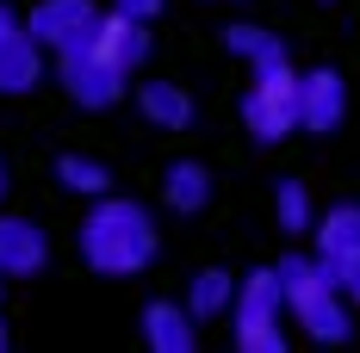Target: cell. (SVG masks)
<instances>
[{
  "label": "cell",
  "mask_w": 360,
  "mask_h": 353,
  "mask_svg": "<svg viewBox=\"0 0 360 353\" xmlns=\"http://www.w3.org/2000/svg\"><path fill=\"white\" fill-rule=\"evenodd\" d=\"M137 112H143L155 131H186L199 112H193V93L174 87V81H143L137 87Z\"/></svg>",
  "instance_id": "cell-15"
},
{
  "label": "cell",
  "mask_w": 360,
  "mask_h": 353,
  "mask_svg": "<svg viewBox=\"0 0 360 353\" xmlns=\"http://www.w3.org/2000/svg\"><path fill=\"white\" fill-rule=\"evenodd\" d=\"M236 285H243V279H230L224 267H205L199 279L186 285V310H193L199 322H212V317H230V304H236Z\"/></svg>",
  "instance_id": "cell-16"
},
{
  "label": "cell",
  "mask_w": 360,
  "mask_h": 353,
  "mask_svg": "<svg viewBox=\"0 0 360 353\" xmlns=\"http://www.w3.org/2000/svg\"><path fill=\"white\" fill-rule=\"evenodd\" d=\"M342 118H348V81L335 69L298 74V124L317 131V137H329V131H342Z\"/></svg>",
  "instance_id": "cell-8"
},
{
  "label": "cell",
  "mask_w": 360,
  "mask_h": 353,
  "mask_svg": "<svg viewBox=\"0 0 360 353\" xmlns=\"http://www.w3.org/2000/svg\"><path fill=\"white\" fill-rule=\"evenodd\" d=\"M224 50H230V56H243V69H249V74L292 69L286 37H280V32H267V25H230V32H224Z\"/></svg>",
  "instance_id": "cell-13"
},
{
  "label": "cell",
  "mask_w": 360,
  "mask_h": 353,
  "mask_svg": "<svg viewBox=\"0 0 360 353\" xmlns=\"http://www.w3.org/2000/svg\"><path fill=\"white\" fill-rule=\"evenodd\" d=\"M94 44H100V50H106V56H112V62H118L124 74L149 62V25H143V19H131V13H118V6H112L106 19H100Z\"/></svg>",
  "instance_id": "cell-12"
},
{
  "label": "cell",
  "mask_w": 360,
  "mask_h": 353,
  "mask_svg": "<svg viewBox=\"0 0 360 353\" xmlns=\"http://www.w3.org/2000/svg\"><path fill=\"white\" fill-rule=\"evenodd\" d=\"M274 217H280V229H286V236H311V229H317L311 186H304V180H280V192H274Z\"/></svg>",
  "instance_id": "cell-17"
},
{
  "label": "cell",
  "mask_w": 360,
  "mask_h": 353,
  "mask_svg": "<svg viewBox=\"0 0 360 353\" xmlns=\"http://www.w3.org/2000/svg\"><path fill=\"white\" fill-rule=\"evenodd\" d=\"M112 6H118V13H131V19H162V6H168V0H112Z\"/></svg>",
  "instance_id": "cell-20"
},
{
  "label": "cell",
  "mask_w": 360,
  "mask_h": 353,
  "mask_svg": "<svg viewBox=\"0 0 360 353\" xmlns=\"http://www.w3.org/2000/svg\"><path fill=\"white\" fill-rule=\"evenodd\" d=\"M286 285L280 267H261L236 285V304H230V335L243 353H280L286 347Z\"/></svg>",
  "instance_id": "cell-3"
},
{
  "label": "cell",
  "mask_w": 360,
  "mask_h": 353,
  "mask_svg": "<svg viewBox=\"0 0 360 353\" xmlns=\"http://www.w3.org/2000/svg\"><path fill=\"white\" fill-rule=\"evenodd\" d=\"M317 254H323L329 267H342V260H360V199H342V205H329L317 211Z\"/></svg>",
  "instance_id": "cell-11"
},
{
  "label": "cell",
  "mask_w": 360,
  "mask_h": 353,
  "mask_svg": "<svg viewBox=\"0 0 360 353\" xmlns=\"http://www.w3.org/2000/svg\"><path fill=\"white\" fill-rule=\"evenodd\" d=\"M81 260L94 267V273H106V279H131V273H149V260H155V217L137 205V199H87V217H81Z\"/></svg>",
  "instance_id": "cell-1"
},
{
  "label": "cell",
  "mask_w": 360,
  "mask_h": 353,
  "mask_svg": "<svg viewBox=\"0 0 360 353\" xmlns=\"http://www.w3.org/2000/svg\"><path fill=\"white\" fill-rule=\"evenodd\" d=\"M44 74H50L44 44L32 37V25L13 6H0V93H32Z\"/></svg>",
  "instance_id": "cell-7"
},
{
  "label": "cell",
  "mask_w": 360,
  "mask_h": 353,
  "mask_svg": "<svg viewBox=\"0 0 360 353\" xmlns=\"http://www.w3.org/2000/svg\"><path fill=\"white\" fill-rule=\"evenodd\" d=\"M100 6L94 0H37L32 6V37L50 50V56H63V50H81V44H94V32H100Z\"/></svg>",
  "instance_id": "cell-6"
},
{
  "label": "cell",
  "mask_w": 360,
  "mask_h": 353,
  "mask_svg": "<svg viewBox=\"0 0 360 353\" xmlns=\"http://www.w3.org/2000/svg\"><path fill=\"white\" fill-rule=\"evenodd\" d=\"M50 267V236L32 217H0V273L6 279H37Z\"/></svg>",
  "instance_id": "cell-9"
},
{
  "label": "cell",
  "mask_w": 360,
  "mask_h": 353,
  "mask_svg": "<svg viewBox=\"0 0 360 353\" xmlns=\"http://www.w3.org/2000/svg\"><path fill=\"white\" fill-rule=\"evenodd\" d=\"M162 205L174 217H199L212 205V174H205L199 161H168V168H162Z\"/></svg>",
  "instance_id": "cell-14"
},
{
  "label": "cell",
  "mask_w": 360,
  "mask_h": 353,
  "mask_svg": "<svg viewBox=\"0 0 360 353\" xmlns=\"http://www.w3.org/2000/svg\"><path fill=\"white\" fill-rule=\"evenodd\" d=\"M243 131L255 142H286L292 131H304L298 124V74L292 69H267L249 81V93H243Z\"/></svg>",
  "instance_id": "cell-4"
},
{
  "label": "cell",
  "mask_w": 360,
  "mask_h": 353,
  "mask_svg": "<svg viewBox=\"0 0 360 353\" xmlns=\"http://www.w3.org/2000/svg\"><path fill=\"white\" fill-rule=\"evenodd\" d=\"M323 267H329V260H323ZM329 273H335V285L348 291V304L360 310V260H342V267H329Z\"/></svg>",
  "instance_id": "cell-19"
},
{
  "label": "cell",
  "mask_w": 360,
  "mask_h": 353,
  "mask_svg": "<svg viewBox=\"0 0 360 353\" xmlns=\"http://www.w3.org/2000/svg\"><path fill=\"white\" fill-rule=\"evenodd\" d=\"M280 285H286V310L292 322L311 335V341H348L354 335V304H348V291L335 285V273L323 267V254H286L280 260Z\"/></svg>",
  "instance_id": "cell-2"
},
{
  "label": "cell",
  "mask_w": 360,
  "mask_h": 353,
  "mask_svg": "<svg viewBox=\"0 0 360 353\" xmlns=\"http://www.w3.org/2000/svg\"><path fill=\"white\" fill-rule=\"evenodd\" d=\"M0 347H6V322H0Z\"/></svg>",
  "instance_id": "cell-22"
},
{
  "label": "cell",
  "mask_w": 360,
  "mask_h": 353,
  "mask_svg": "<svg viewBox=\"0 0 360 353\" xmlns=\"http://www.w3.org/2000/svg\"><path fill=\"white\" fill-rule=\"evenodd\" d=\"M56 180H63V192H75V199L112 192V168H100L94 155H56Z\"/></svg>",
  "instance_id": "cell-18"
},
{
  "label": "cell",
  "mask_w": 360,
  "mask_h": 353,
  "mask_svg": "<svg viewBox=\"0 0 360 353\" xmlns=\"http://www.w3.org/2000/svg\"><path fill=\"white\" fill-rule=\"evenodd\" d=\"M56 81H63V93H69L75 106H87V112H106V106L124 100V69L112 62L100 44L63 50V56H56Z\"/></svg>",
  "instance_id": "cell-5"
},
{
  "label": "cell",
  "mask_w": 360,
  "mask_h": 353,
  "mask_svg": "<svg viewBox=\"0 0 360 353\" xmlns=\"http://www.w3.org/2000/svg\"><path fill=\"white\" fill-rule=\"evenodd\" d=\"M0 199H6V161H0Z\"/></svg>",
  "instance_id": "cell-21"
},
{
  "label": "cell",
  "mask_w": 360,
  "mask_h": 353,
  "mask_svg": "<svg viewBox=\"0 0 360 353\" xmlns=\"http://www.w3.org/2000/svg\"><path fill=\"white\" fill-rule=\"evenodd\" d=\"M143 341L155 353H193V341H199V317H193L186 304L149 298V304H143Z\"/></svg>",
  "instance_id": "cell-10"
},
{
  "label": "cell",
  "mask_w": 360,
  "mask_h": 353,
  "mask_svg": "<svg viewBox=\"0 0 360 353\" xmlns=\"http://www.w3.org/2000/svg\"><path fill=\"white\" fill-rule=\"evenodd\" d=\"M0 291H6V273H0Z\"/></svg>",
  "instance_id": "cell-23"
}]
</instances>
